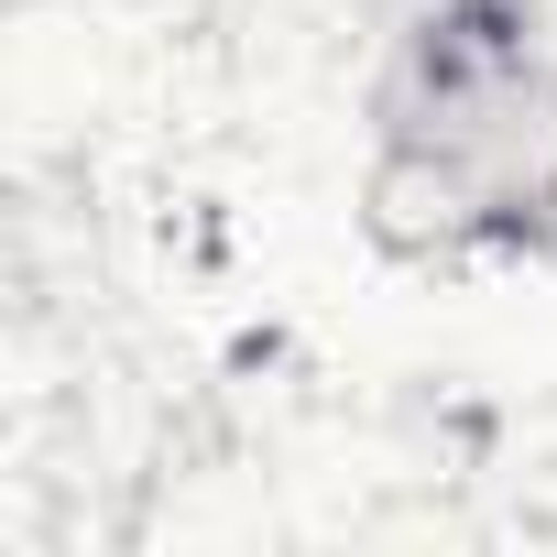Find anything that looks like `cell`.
Returning <instances> with one entry per match:
<instances>
[{
	"mask_svg": "<svg viewBox=\"0 0 557 557\" xmlns=\"http://www.w3.org/2000/svg\"><path fill=\"white\" fill-rule=\"evenodd\" d=\"M383 208L437 240H524L557 219V55L535 23L459 0L416 23L383 99Z\"/></svg>",
	"mask_w": 557,
	"mask_h": 557,
	"instance_id": "cell-1",
	"label": "cell"
}]
</instances>
